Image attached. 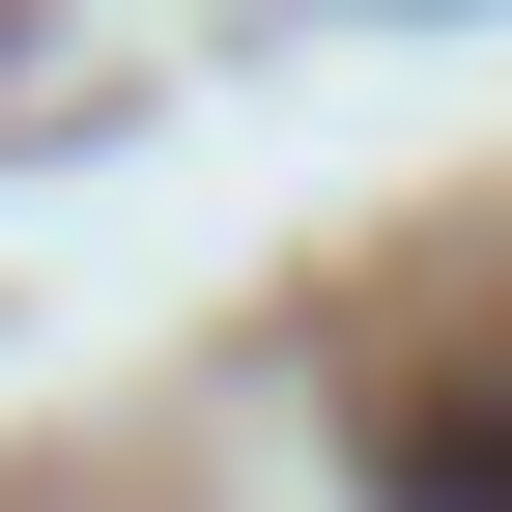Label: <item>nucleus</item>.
I'll return each instance as SVG.
<instances>
[{
  "label": "nucleus",
  "mask_w": 512,
  "mask_h": 512,
  "mask_svg": "<svg viewBox=\"0 0 512 512\" xmlns=\"http://www.w3.org/2000/svg\"><path fill=\"white\" fill-rule=\"evenodd\" d=\"M342 456H370V512H512V370H399Z\"/></svg>",
  "instance_id": "nucleus-1"
}]
</instances>
